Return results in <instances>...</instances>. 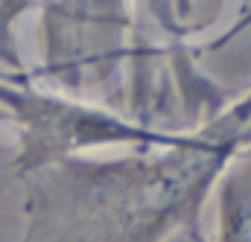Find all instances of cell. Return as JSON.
Here are the masks:
<instances>
[{"label": "cell", "instance_id": "obj_1", "mask_svg": "<svg viewBox=\"0 0 251 242\" xmlns=\"http://www.w3.org/2000/svg\"><path fill=\"white\" fill-rule=\"evenodd\" d=\"M240 146L243 128L225 117L219 134H187L158 155L47 164L26 175L21 242H164L199 216Z\"/></svg>", "mask_w": 251, "mask_h": 242}, {"label": "cell", "instance_id": "obj_2", "mask_svg": "<svg viewBox=\"0 0 251 242\" xmlns=\"http://www.w3.org/2000/svg\"><path fill=\"white\" fill-rule=\"evenodd\" d=\"M0 114L3 120L21 122V152L15 169L24 175L47 164L73 158V152L85 146L131 143L143 149H167L178 146L187 137V134L152 131L146 125L120 120L111 111L62 102L56 97L35 94L26 85H3V82H0Z\"/></svg>", "mask_w": 251, "mask_h": 242}, {"label": "cell", "instance_id": "obj_3", "mask_svg": "<svg viewBox=\"0 0 251 242\" xmlns=\"http://www.w3.org/2000/svg\"><path fill=\"white\" fill-rule=\"evenodd\" d=\"M216 242H251V149L222 184Z\"/></svg>", "mask_w": 251, "mask_h": 242}, {"label": "cell", "instance_id": "obj_4", "mask_svg": "<svg viewBox=\"0 0 251 242\" xmlns=\"http://www.w3.org/2000/svg\"><path fill=\"white\" fill-rule=\"evenodd\" d=\"M35 0H0V64L12 70H24L18 44H15V26L26 9H32Z\"/></svg>", "mask_w": 251, "mask_h": 242}, {"label": "cell", "instance_id": "obj_5", "mask_svg": "<svg viewBox=\"0 0 251 242\" xmlns=\"http://www.w3.org/2000/svg\"><path fill=\"white\" fill-rule=\"evenodd\" d=\"M91 3H94V6H97L100 12H108V9H114V6H117L120 0H91Z\"/></svg>", "mask_w": 251, "mask_h": 242}, {"label": "cell", "instance_id": "obj_6", "mask_svg": "<svg viewBox=\"0 0 251 242\" xmlns=\"http://www.w3.org/2000/svg\"><path fill=\"white\" fill-rule=\"evenodd\" d=\"M0 120H3V114H0Z\"/></svg>", "mask_w": 251, "mask_h": 242}]
</instances>
